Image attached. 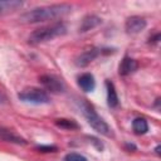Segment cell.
I'll use <instances>...</instances> for the list:
<instances>
[{
	"instance_id": "cell-1",
	"label": "cell",
	"mask_w": 161,
	"mask_h": 161,
	"mask_svg": "<svg viewBox=\"0 0 161 161\" xmlns=\"http://www.w3.org/2000/svg\"><path fill=\"white\" fill-rule=\"evenodd\" d=\"M72 6L68 4H54L40 8H34L20 16V21L24 24H35L48 20H55L63 18L68 13H70Z\"/></svg>"
},
{
	"instance_id": "cell-2",
	"label": "cell",
	"mask_w": 161,
	"mask_h": 161,
	"mask_svg": "<svg viewBox=\"0 0 161 161\" xmlns=\"http://www.w3.org/2000/svg\"><path fill=\"white\" fill-rule=\"evenodd\" d=\"M79 108L86 117L87 122L91 125V127L97 131L98 133L106 136V137H113V131L108 126V123L96 112L93 106L87 101V99H79Z\"/></svg>"
},
{
	"instance_id": "cell-3",
	"label": "cell",
	"mask_w": 161,
	"mask_h": 161,
	"mask_svg": "<svg viewBox=\"0 0 161 161\" xmlns=\"http://www.w3.org/2000/svg\"><path fill=\"white\" fill-rule=\"evenodd\" d=\"M67 33V26L63 23H54L52 25L42 26L39 29H35L28 38L29 44L36 45L40 43H45L49 40H53L57 36L64 35Z\"/></svg>"
},
{
	"instance_id": "cell-4",
	"label": "cell",
	"mask_w": 161,
	"mask_h": 161,
	"mask_svg": "<svg viewBox=\"0 0 161 161\" xmlns=\"http://www.w3.org/2000/svg\"><path fill=\"white\" fill-rule=\"evenodd\" d=\"M18 97L20 101L33 103V104H47L50 101L48 93L44 89L36 88V87H30V88L23 89L18 94Z\"/></svg>"
},
{
	"instance_id": "cell-5",
	"label": "cell",
	"mask_w": 161,
	"mask_h": 161,
	"mask_svg": "<svg viewBox=\"0 0 161 161\" xmlns=\"http://www.w3.org/2000/svg\"><path fill=\"white\" fill-rule=\"evenodd\" d=\"M40 83L44 86V88L52 93H60L64 91V83L62 79H59L55 75L52 74H44L40 77Z\"/></svg>"
},
{
	"instance_id": "cell-6",
	"label": "cell",
	"mask_w": 161,
	"mask_h": 161,
	"mask_svg": "<svg viewBox=\"0 0 161 161\" xmlns=\"http://www.w3.org/2000/svg\"><path fill=\"white\" fill-rule=\"evenodd\" d=\"M146 25H147V23L145 20V18L133 15V16H130L126 19L125 29L128 34H137V33H141L146 28Z\"/></svg>"
},
{
	"instance_id": "cell-7",
	"label": "cell",
	"mask_w": 161,
	"mask_h": 161,
	"mask_svg": "<svg viewBox=\"0 0 161 161\" xmlns=\"http://www.w3.org/2000/svg\"><path fill=\"white\" fill-rule=\"evenodd\" d=\"M101 53H102V49H99V48H91V49H87V50H84L83 53H80V54L75 58L74 63H75V65H78V67H87V65H88L89 63H92Z\"/></svg>"
},
{
	"instance_id": "cell-8",
	"label": "cell",
	"mask_w": 161,
	"mask_h": 161,
	"mask_svg": "<svg viewBox=\"0 0 161 161\" xmlns=\"http://www.w3.org/2000/svg\"><path fill=\"white\" fill-rule=\"evenodd\" d=\"M138 68V63L136 59L133 58H130V57H125L119 64V68H118V72L121 75H130L132 73H135Z\"/></svg>"
},
{
	"instance_id": "cell-9",
	"label": "cell",
	"mask_w": 161,
	"mask_h": 161,
	"mask_svg": "<svg viewBox=\"0 0 161 161\" xmlns=\"http://www.w3.org/2000/svg\"><path fill=\"white\" fill-rule=\"evenodd\" d=\"M0 140L5 141V142L15 143V145H26V141L23 137H20L15 132H13L11 130H8L5 127H0Z\"/></svg>"
},
{
	"instance_id": "cell-10",
	"label": "cell",
	"mask_w": 161,
	"mask_h": 161,
	"mask_svg": "<svg viewBox=\"0 0 161 161\" xmlns=\"http://www.w3.org/2000/svg\"><path fill=\"white\" fill-rule=\"evenodd\" d=\"M102 23V19L97 15H87L83 18L82 23H80V26H79V31L80 33H84V31H88L91 29H94L96 26H98L99 24Z\"/></svg>"
},
{
	"instance_id": "cell-11",
	"label": "cell",
	"mask_w": 161,
	"mask_h": 161,
	"mask_svg": "<svg viewBox=\"0 0 161 161\" xmlns=\"http://www.w3.org/2000/svg\"><path fill=\"white\" fill-rule=\"evenodd\" d=\"M78 86L84 92H92L96 87L94 77L91 73H83L78 77Z\"/></svg>"
},
{
	"instance_id": "cell-12",
	"label": "cell",
	"mask_w": 161,
	"mask_h": 161,
	"mask_svg": "<svg viewBox=\"0 0 161 161\" xmlns=\"http://www.w3.org/2000/svg\"><path fill=\"white\" fill-rule=\"evenodd\" d=\"M106 88H107V103L111 108H116L118 107L119 104V101H118V96H117V92H116V88H114V84L111 82V80H106Z\"/></svg>"
},
{
	"instance_id": "cell-13",
	"label": "cell",
	"mask_w": 161,
	"mask_h": 161,
	"mask_svg": "<svg viewBox=\"0 0 161 161\" xmlns=\"http://www.w3.org/2000/svg\"><path fill=\"white\" fill-rule=\"evenodd\" d=\"M23 6V3L19 0H3L0 1V16L13 13Z\"/></svg>"
},
{
	"instance_id": "cell-14",
	"label": "cell",
	"mask_w": 161,
	"mask_h": 161,
	"mask_svg": "<svg viewBox=\"0 0 161 161\" xmlns=\"http://www.w3.org/2000/svg\"><path fill=\"white\" fill-rule=\"evenodd\" d=\"M132 130L136 135H145L148 131V123L145 118L137 117L132 121Z\"/></svg>"
},
{
	"instance_id": "cell-15",
	"label": "cell",
	"mask_w": 161,
	"mask_h": 161,
	"mask_svg": "<svg viewBox=\"0 0 161 161\" xmlns=\"http://www.w3.org/2000/svg\"><path fill=\"white\" fill-rule=\"evenodd\" d=\"M55 125L64 130H77L79 128V125L74 119H67V118H59L55 119Z\"/></svg>"
},
{
	"instance_id": "cell-16",
	"label": "cell",
	"mask_w": 161,
	"mask_h": 161,
	"mask_svg": "<svg viewBox=\"0 0 161 161\" xmlns=\"http://www.w3.org/2000/svg\"><path fill=\"white\" fill-rule=\"evenodd\" d=\"M63 161H88L83 155L77 152H69L63 157Z\"/></svg>"
},
{
	"instance_id": "cell-17",
	"label": "cell",
	"mask_w": 161,
	"mask_h": 161,
	"mask_svg": "<svg viewBox=\"0 0 161 161\" xmlns=\"http://www.w3.org/2000/svg\"><path fill=\"white\" fill-rule=\"evenodd\" d=\"M36 148L40 152H54V151H57V147L55 146H38Z\"/></svg>"
},
{
	"instance_id": "cell-18",
	"label": "cell",
	"mask_w": 161,
	"mask_h": 161,
	"mask_svg": "<svg viewBox=\"0 0 161 161\" xmlns=\"http://www.w3.org/2000/svg\"><path fill=\"white\" fill-rule=\"evenodd\" d=\"M5 102H6V97L3 93H0V103H5Z\"/></svg>"
}]
</instances>
